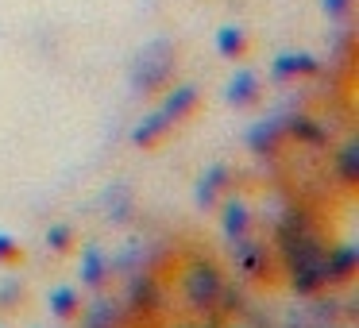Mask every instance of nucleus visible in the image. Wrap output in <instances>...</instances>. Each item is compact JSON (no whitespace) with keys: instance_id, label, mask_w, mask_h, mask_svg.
Returning a JSON list of instances; mask_svg holds the SVG:
<instances>
[{"instance_id":"4","label":"nucleus","mask_w":359,"mask_h":328,"mask_svg":"<svg viewBox=\"0 0 359 328\" xmlns=\"http://www.w3.org/2000/svg\"><path fill=\"white\" fill-rule=\"evenodd\" d=\"M170 120L163 116V112H151V116H143L140 124L132 128V143L135 147H143V151H151V147H158V143L170 135Z\"/></svg>"},{"instance_id":"2","label":"nucleus","mask_w":359,"mask_h":328,"mask_svg":"<svg viewBox=\"0 0 359 328\" xmlns=\"http://www.w3.org/2000/svg\"><path fill=\"white\" fill-rule=\"evenodd\" d=\"M282 132H286V124H282L278 116H266L248 132V147L255 151V155H274L278 143H282Z\"/></svg>"},{"instance_id":"14","label":"nucleus","mask_w":359,"mask_h":328,"mask_svg":"<svg viewBox=\"0 0 359 328\" xmlns=\"http://www.w3.org/2000/svg\"><path fill=\"white\" fill-rule=\"evenodd\" d=\"M116 324H120V320H116V313H112L109 301H101V305H97V309L86 317V328H116Z\"/></svg>"},{"instance_id":"11","label":"nucleus","mask_w":359,"mask_h":328,"mask_svg":"<svg viewBox=\"0 0 359 328\" xmlns=\"http://www.w3.org/2000/svg\"><path fill=\"white\" fill-rule=\"evenodd\" d=\"M336 174H340L344 186H355L359 182V143L355 139H348L336 151Z\"/></svg>"},{"instance_id":"5","label":"nucleus","mask_w":359,"mask_h":328,"mask_svg":"<svg viewBox=\"0 0 359 328\" xmlns=\"http://www.w3.org/2000/svg\"><path fill=\"white\" fill-rule=\"evenodd\" d=\"M109 271H112L109 255H104L97 243H86V247H81V266H78L81 286H101V282L109 278Z\"/></svg>"},{"instance_id":"12","label":"nucleus","mask_w":359,"mask_h":328,"mask_svg":"<svg viewBox=\"0 0 359 328\" xmlns=\"http://www.w3.org/2000/svg\"><path fill=\"white\" fill-rule=\"evenodd\" d=\"M290 74H317V62L309 55H282L274 62V78H290Z\"/></svg>"},{"instance_id":"6","label":"nucleus","mask_w":359,"mask_h":328,"mask_svg":"<svg viewBox=\"0 0 359 328\" xmlns=\"http://www.w3.org/2000/svg\"><path fill=\"white\" fill-rule=\"evenodd\" d=\"M220 224H224L228 243L248 240V228H251V209L240 201V197H232V201H224V209H220Z\"/></svg>"},{"instance_id":"7","label":"nucleus","mask_w":359,"mask_h":328,"mask_svg":"<svg viewBox=\"0 0 359 328\" xmlns=\"http://www.w3.org/2000/svg\"><path fill=\"white\" fill-rule=\"evenodd\" d=\"M194 104H197V86H174V93L166 97V104L158 112H163L170 124H178V120H186L189 112H194Z\"/></svg>"},{"instance_id":"13","label":"nucleus","mask_w":359,"mask_h":328,"mask_svg":"<svg viewBox=\"0 0 359 328\" xmlns=\"http://www.w3.org/2000/svg\"><path fill=\"white\" fill-rule=\"evenodd\" d=\"M43 240H47V247H50V251H70V243H74V228H70V224H50Z\"/></svg>"},{"instance_id":"9","label":"nucleus","mask_w":359,"mask_h":328,"mask_svg":"<svg viewBox=\"0 0 359 328\" xmlns=\"http://www.w3.org/2000/svg\"><path fill=\"white\" fill-rule=\"evenodd\" d=\"M47 309L55 313L58 320H74L81 313V294L74 286H58V289L47 294Z\"/></svg>"},{"instance_id":"18","label":"nucleus","mask_w":359,"mask_h":328,"mask_svg":"<svg viewBox=\"0 0 359 328\" xmlns=\"http://www.w3.org/2000/svg\"><path fill=\"white\" fill-rule=\"evenodd\" d=\"M132 301H135V305H155V282H151V278H135Z\"/></svg>"},{"instance_id":"16","label":"nucleus","mask_w":359,"mask_h":328,"mask_svg":"<svg viewBox=\"0 0 359 328\" xmlns=\"http://www.w3.org/2000/svg\"><path fill=\"white\" fill-rule=\"evenodd\" d=\"M24 259V247L12 232H0V263H20Z\"/></svg>"},{"instance_id":"10","label":"nucleus","mask_w":359,"mask_h":328,"mask_svg":"<svg viewBox=\"0 0 359 328\" xmlns=\"http://www.w3.org/2000/svg\"><path fill=\"white\" fill-rule=\"evenodd\" d=\"M282 124H286V132L294 135L302 147H325L328 143V132L320 124H313L309 116H294V120H282Z\"/></svg>"},{"instance_id":"19","label":"nucleus","mask_w":359,"mask_h":328,"mask_svg":"<svg viewBox=\"0 0 359 328\" xmlns=\"http://www.w3.org/2000/svg\"><path fill=\"white\" fill-rule=\"evenodd\" d=\"M217 193H220V189H212L209 182H201V178H197V189H194L197 209H217Z\"/></svg>"},{"instance_id":"17","label":"nucleus","mask_w":359,"mask_h":328,"mask_svg":"<svg viewBox=\"0 0 359 328\" xmlns=\"http://www.w3.org/2000/svg\"><path fill=\"white\" fill-rule=\"evenodd\" d=\"M201 182H209L212 189H224L228 182H232V170H228L224 163H212V166H205V170H201Z\"/></svg>"},{"instance_id":"8","label":"nucleus","mask_w":359,"mask_h":328,"mask_svg":"<svg viewBox=\"0 0 359 328\" xmlns=\"http://www.w3.org/2000/svg\"><path fill=\"white\" fill-rule=\"evenodd\" d=\"M224 97H228V104H236V109H248V104H255L259 101V78L255 74H236L232 81H228V89H224Z\"/></svg>"},{"instance_id":"1","label":"nucleus","mask_w":359,"mask_h":328,"mask_svg":"<svg viewBox=\"0 0 359 328\" xmlns=\"http://www.w3.org/2000/svg\"><path fill=\"white\" fill-rule=\"evenodd\" d=\"M224 294V282H220V271L209 263V259H197L186 271V301L194 309H212Z\"/></svg>"},{"instance_id":"20","label":"nucleus","mask_w":359,"mask_h":328,"mask_svg":"<svg viewBox=\"0 0 359 328\" xmlns=\"http://www.w3.org/2000/svg\"><path fill=\"white\" fill-rule=\"evenodd\" d=\"M0 297H4L0 305H12V297H24V286H20V282H8V286L0 289Z\"/></svg>"},{"instance_id":"3","label":"nucleus","mask_w":359,"mask_h":328,"mask_svg":"<svg viewBox=\"0 0 359 328\" xmlns=\"http://www.w3.org/2000/svg\"><path fill=\"white\" fill-rule=\"evenodd\" d=\"M359 266L355 247H328L325 255V286H336V282H348Z\"/></svg>"},{"instance_id":"15","label":"nucleus","mask_w":359,"mask_h":328,"mask_svg":"<svg viewBox=\"0 0 359 328\" xmlns=\"http://www.w3.org/2000/svg\"><path fill=\"white\" fill-rule=\"evenodd\" d=\"M217 47H220V55H224V58H240V55H243V35L228 27V32H220Z\"/></svg>"}]
</instances>
